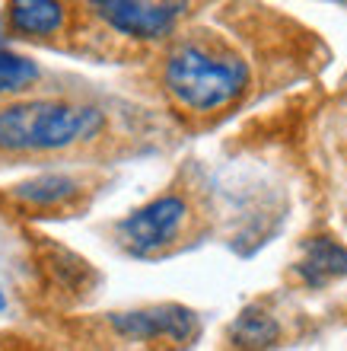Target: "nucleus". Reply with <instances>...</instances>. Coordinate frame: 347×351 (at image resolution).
<instances>
[{
	"instance_id": "1",
	"label": "nucleus",
	"mask_w": 347,
	"mask_h": 351,
	"mask_svg": "<svg viewBox=\"0 0 347 351\" xmlns=\"http://www.w3.org/2000/svg\"><path fill=\"white\" fill-rule=\"evenodd\" d=\"M159 80L175 109L188 115H220L246 96L252 74L233 42L207 29H194L169 42Z\"/></svg>"
},
{
	"instance_id": "2",
	"label": "nucleus",
	"mask_w": 347,
	"mask_h": 351,
	"mask_svg": "<svg viewBox=\"0 0 347 351\" xmlns=\"http://www.w3.org/2000/svg\"><path fill=\"white\" fill-rule=\"evenodd\" d=\"M105 112L90 102L23 99L0 106V154H55L99 138Z\"/></svg>"
},
{
	"instance_id": "3",
	"label": "nucleus",
	"mask_w": 347,
	"mask_h": 351,
	"mask_svg": "<svg viewBox=\"0 0 347 351\" xmlns=\"http://www.w3.org/2000/svg\"><path fill=\"white\" fill-rule=\"evenodd\" d=\"M194 223H198V208L192 195L169 189L156 195L153 202H146L144 208L131 211L125 221H118L115 233L121 246L134 256H163V252L179 250L192 237Z\"/></svg>"
},
{
	"instance_id": "4",
	"label": "nucleus",
	"mask_w": 347,
	"mask_h": 351,
	"mask_svg": "<svg viewBox=\"0 0 347 351\" xmlns=\"http://www.w3.org/2000/svg\"><path fill=\"white\" fill-rule=\"evenodd\" d=\"M188 0H90V13L118 36L163 42L175 32Z\"/></svg>"
},
{
	"instance_id": "5",
	"label": "nucleus",
	"mask_w": 347,
	"mask_h": 351,
	"mask_svg": "<svg viewBox=\"0 0 347 351\" xmlns=\"http://www.w3.org/2000/svg\"><path fill=\"white\" fill-rule=\"evenodd\" d=\"M109 323L118 329L125 339H140V342H175L188 345L198 335V319L192 310L175 304L146 306L134 313H112Z\"/></svg>"
},
{
	"instance_id": "6",
	"label": "nucleus",
	"mask_w": 347,
	"mask_h": 351,
	"mask_svg": "<svg viewBox=\"0 0 347 351\" xmlns=\"http://www.w3.org/2000/svg\"><path fill=\"white\" fill-rule=\"evenodd\" d=\"M64 0H7V29L23 38H55L67 29Z\"/></svg>"
},
{
	"instance_id": "7",
	"label": "nucleus",
	"mask_w": 347,
	"mask_h": 351,
	"mask_svg": "<svg viewBox=\"0 0 347 351\" xmlns=\"http://www.w3.org/2000/svg\"><path fill=\"white\" fill-rule=\"evenodd\" d=\"M296 271L306 285L312 287H322L329 285V281H338V278L347 275V250L338 246L335 240H312L303 252V259L296 262Z\"/></svg>"
},
{
	"instance_id": "8",
	"label": "nucleus",
	"mask_w": 347,
	"mask_h": 351,
	"mask_svg": "<svg viewBox=\"0 0 347 351\" xmlns=\"http://www.w3.org/2000/svg\"><path fill=\"white\" fill-rule=\"evenodd\" d=\"M77 195H80V182L64 173L36 176V179H29V182H23L16 189L19 202L32 204V208H61V204H67Z\"/></svg>"
},
{
	"instance_id": "9",
	"label": "nucleus",
	"mask_w": 347,
	"mask_h": 351,
	"mask_svg": "<svg viewBox=\"0 0 347 351\" xmlns=\"http://www.w3.org/2000/svg\"><path fill=\"white\" fill-rule=\"evenodd\" d=\"M233 339L236 345H248V348H265V345H274L281 339V329L268 313H242L239 316L236 329H233Z\"/></svg>"
},
{
	"instance_id": "10",
	"label": "nucleus",
	"mask_w": 347,
	"mask_h": 351,
	"mask_svg": "<svg viewBox=\"0 0 347 351\" xmlns=\"http://www.w3.org/2000/svg\"><path fill=\"white\" fill-rule=\"evenodd\" d=\"M36 77H38V67L32 64L29 58L0 51V93L26 90L29 84H36Z\"/></svg>"
}]
</instances>
